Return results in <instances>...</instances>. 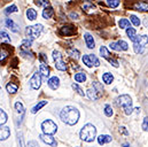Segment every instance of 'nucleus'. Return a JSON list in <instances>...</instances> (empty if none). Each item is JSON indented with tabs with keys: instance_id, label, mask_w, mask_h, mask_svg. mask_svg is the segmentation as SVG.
<instances>
[{
	"instance_id": "nucleus-48",
	"label": "nucleus",
	"mask_w": 148,
	"mask_h": 147,
	"mask_svg": "<svg viewBox=\"0 0 148 147\" xmlns=\"http://www.w3.org/2000/svg\"><path fill=\"white\" fill-rule=\"evenodd\" d=\"M0 92H1V87H0Z\"/></svg>"
},
{
	"instance_id": "nucleus-15",
	"label": "nucleus",
	"mask_w": 148,
	"mask_h": 147,
	"mask_svg": "<svg viewBox=\"0 0 148 147\" xmlns=\"http://www.w3.org/2000/svg\"><path fill=\"white\" fill-rule=\"evenodd\" d=\"M10 136V130L8 126L0 125V140H6Z\"/></svg>"
},
{
	"instance_id": "nucleus-30",
	"label": "nucleus",
	"mask_w": 148,
	"mask_h": 147,
	"mask_svg": "<svg viewBox=\"0 0 148 147\" xmlns=\"http://www.w3.org/2000/svg\"><path fill=\"white\" fill-rule=\"evenodd\" d=\"M73 89H74L75 91H76V92H77L79 95H82V97H84V95H85V92L83 91V89H82V87H80L78 84L74 83V84H73Z\"/></svg>"
},
{
	"instance_id": "nucleus-11",
	"label": "nucleus",
	"mask_w": 148,
	"mask_h": 147,
	"mask_svg": "<svg viewBox=\"0 0 148 147\" xmlns=\"http://www.w3.org/2000/svg\"><path fill=\"white\" fill-rule=\"evenodd\" d=\"M40 139H41L44 143H46L47 145H51V146H53V147L58 146V143H56L55 138H54L52 135H46V133H42V135H40Z\"/></svg>"
},
{
	"instance_id": "nucleus-5",
	"label": "nucleus",
	"mask_w": 148,
	"mask_h": 147,
	"mask_svg": "<svg viewBox=\"0 0 148 147\" xmlns=\"http://www.w3.org/2000/svg\"><path fill=\"white\" fill-rule=\"evenodd\" d=\"M42 32V25L41 24H36L32 27H28L27 28V36L29 39L34 40L40 36V34Z\"/></svg>"
},
{
	"instance_id": "nucleus-26",
	"label": "nucleus",
	"mask_w": 148,
	"mask_h": 147,
	"mask_svg": "<svg viewBox=\"0 0 148 147\" xmlns=\"http://www.w3.org/2000/svg\"><path fill=\"white\" fill-rule=\"evenodd\" d=\"M75 80L78 82V83H83L86 80V75L85 73H78L75 75Z\"/></svg>"
},
{
	"instance_id": "nucleus-6",
	"label": "nucleus",
	"mask_w": 148,
	"mask_h": 147,
	"mask_svg": "<svg viewBox=\"0 0 148 147\" xmlns=\"http://www.w3.org/2000/svg\"><path fill=\"white\" fill-rule=\"evenodd\" d=\"M41 129H42L44 133H46V135H54V133L56 132V130H58V125H56L53 121L46 120V121L42 122Z\"/></svg>"
},
{
	"instance_id": "nucleus-4",
	"label": "nucleus",
	"mask_w": 148,
	"mask_h": 147,
	"mask_svg": "<svg viewBox=\"0 0 148 147\" xmlns=\"http://www.w3.org/2000/svg\"><path fill=\"white\" fill-rule=\"evenodd\" d=\"M102 93H103V86L98 82H93L92 86L87 90V94H88L90 99H92V100L99 99L102 95Z\"/></svg>"
},
{
	"instance_id": "nucleus-36",
	"label": "nucleus",
	"mask_w": 148,
	"mask_h": 147,
	"mask_svg": "<svg viewBox=\"0 0 148 147\" xmlns=\"http://www.w3.org/2000/svg\"><path fill=\"white\" fill-rule=\"evenodd\" d=\"M15 12H17V7L15 5H12V6H9L5 9V14H12V13H15Z\"/></svg>"
},
{
	"instance_id": "nucleus-7",
	"label": "nucleus",
	"mask_w": 148,
	"mask_h": 147,
	"mask_svg": "<svg viewBox=\"0 0 148 147\" xmlns=\"http://www.w3.org/2000/svg\"><path fill=\"white\" fill-rule=\"evenodd\" d=\"M53 59H54L56 69L62 70V71H64V70L67 69V65H66V62L63 61L62 55H61V53H60L59 51H53Z\"/></svg>"
},
{
	"instance_id": "nucleus-8",
	"label": "nucleus",
	"mask_w": 148,
	"mask_h": 147,
	"mask_svg": "<svg viewBox=\"0 0 148 147\" xmlns=\"http://www.w3.org/2000/svg\"><path fill=\"white\" fill-rule=\"evenodd\" d=\"M82 60H83V63L86 65L87 67H93V66L98 67V66H100V61H99V59H98L95 55H93V54L84 55Z\"/></svg>"
},
{
	"instance_id": "nucleus-3",
	"label": "nucleus",
	"mask_w": 148,
	"mask_h": 147,
	"mask_svg": "<svg viewBox=\"0 0 148 147\" xmlns=\"http://www.w3.org/2000/svg\"><path fill=\"white\" fill-rule=\"evenodd\" d=\"M95 135H97V129L93 124H86L80 130V139L86 143L93 142L95 139Z\"/></svg>"
},
{
	"instance_id": "nucleus-35",
	"label": "nucleus",
	"mask_w": 148,
	"mask_h": 147,
	"mask_svg": "<svg viewBox=\"0 0 148 147\" xmlns=\"http://www.w3.org/2000/svg\"><path fill=\"white\" fill-rule=\"evenodd\" d=\"M31 44H32V40L29 39V38H27V39H24L23 43H22V48H23V49H24V48L29 49V47L31 46ZM23 49H22V51H23Z\"/></svg>"
},
{
	"instance_id": "nucleus-29",
	"label": "nucleus",
	"mask_w": 148,
	"mask_h": 147,
	"mask_svg": "<svg viewBox=\"0 0 148 147\" xmlns=\"http://www.w3.org/2000/svg\"><path fill=\"white\" fill-rule=\"evenodd\" d=\"M46 104H47V101H40L39 104H37V105H36V106H35V107L32 108V110H31V111H32L34 114H36L38 110L41 109V108H42V107H44V106H45Z\"/></svg>"
},
{
	"instance_id": "nucleus-24",
	"label": "nucleus",
	"mask_w": 148,
	"mask_h": 147,
	"mask_svg": "<svg viewBox=\"0 0 148 147\" xmlns=\"http://www.w3.org/2000/svg\"><path fill=\"white\" fill-rule=\"evenodd\" d=\"M0 41L1 43H6V44H9L10 43V38H9L7 32L0 31Z\"/></svg>"
},
{
	"instance_id": "nucleus-18",
	"label": "nucleus",
	"mask_w": 148,
	"mask_h": 147,
	"mask_svg": "<svg viewBox=\"0 0 148 147\" xmlns=\"http://www.w3.org/2000/svg\"><path fill=\"white\" fill-rule=\"evenodd\" d=\"M39 74L42 77H45V78H47L49 76V68H48V66L46 63H42V62L40 63V66H39Z\"/></svg>"
},
{
	"instance_id": "nucleus-33",
	"label": "nucleus",
	"mask_w": 148,
	"mask_h": 147,
	"mask_svg": "<svg viewBox=\"0 0 148 147\" xmlns=\"http://www.w3.org/2000/svg\"><path fill=\"white\" fill-rule=\"evenodd\" d=\"M15 109H16V111H17L18 114H23V113H24L23 104H22V102H20V101H17V102L15 104Z\"/></svg>"
},
{
	"instance_id": "nucleus-12",
	"label": "nucleus",
	"mask_w": 148,
	"mask_h": 147,
	"mask_svg": "<svg viewBox=\"0 0 148 147\" xmlns=\"http://www.w3.org/2000/svg\"><path fill=\"white\" fill-rule=\"evenodd\" d=\"M75 34H76V29L73 25H64L60 29V35L61 36H74Z\"/></svg>"
},
{
	"instance_id": "nucleus-23",
	"label": "nucleus",
	"mask_w": 148,
	"mask_h": 147,
	"mask_svg": "<svg viewBox=\"0 0 148 147\" xmlns=\"http://www.w3.org/2000/svg\"><path fill=\"white\" fill-rule=\"evenodd\" d=\"M102 80L105 84H111V82L114 80V76L110 73H106L102 75Z\"/></svg>"
},
{
	"instance_id": "nucleus-16",
	"label": "nucleus",
	"mask_w": 148,
	"mask_h": 147,
	"mask_svg": "<svg viewBox=\"0 0 148 147\" xmlns=\"http://www.w3.org/2000/svg\"><path fill=\"white\" fill-rule=\"evenodd\" d=\"M84 39H85L86 46H87L88 48H94L95 43H94V39H93V37H92V35H91V34H88V32L84 34Z\"/></svg>"
},
{
	"instance_id": "nucleus-20",
	"label": "nucleus",
	"mask_w": 148,
	"mask_h": 147,
	"mask_svg": "<svg viewBox=\"0 0 148 147\" xmlns=\"http://www.w3.org/2000/svg\"><path fill=\"white\" fill-rule=\"evenodd\" d=\"M53 15H54V9H53L52 7H45V9H44V12H42L44 19L48 20V19H51Z\"/></svg>"
},
{
	"instance_id": "nucleus-45",
	"label": "nucleus",
	"mask_w": 148,
	"mask_h": 147,
	"mask_svg": "<svg viewBox=\"0 0 148 147\" xmlns=\"http://www.w3.org/2000/svg\"><path fill=\"white\" fill-rule=\"evenodd\" d=\"M119 132H122V133H124V135H129V132L126 131V129H125L124 126H121V128H119Z\"/></svg>"
},
{
	"instance_id": "nucleus-21",
	"label": "nucleus",
	"mask_w": 148,
	"mask_h": 147,
	"mask_svg": "<svg viewBox=\"0 0 148 147\" xmlns=\"http://www.w3.org/2000/svg\"><path fill=\"white\" fill-rule=\"evenodd\" d=\"M110 142H111V137L108 136V135H101V136H99V138H98V143H99L100 145H105V144H108V143H110Z\"/></svg>"
},
{
	"instance_id": "nucleus-25",
	"label": "nucleus",
	"mask_w": 148,
	"mask_h": 147,
	"mask_svg": "<svg viewBox=\"0 0 148 147\" xmlns=\"http://www.w3.org/2000/svg\"><path fill=\"white\" fill-rule=\"evenodd\" d=\"M118 25L121 29H127L130 27V21L126 20V19H121L119 22H118Z\"/></svg>"
},
{
	"instance_id": "nucleus-28",
	"label": "nucleus",
	"mask_w": 148,
	"mask_h": 147,
	"mask_svg": "<svg viewBox=\"0 0 148 147\" xmlns=\"http://www.w3.org/2000/svg\"><path fill=\"white\" fill-rule=\"evenodd\" d=\"M126 35H127L129 38L132 40L134 37L137 36V31H136V29H133V28H127V29H126Z\"/></svg>"
},
{
	"instance_id": "nucleus-41",
	"label": "nucleus",
	"mask_w": 148,
	"mask_h": 147,
	"mask_svg": "<svg viewBox=\"0 0 148 147\" xmlns=\"http://www.w3.org/2000/svg\"><path fill=\"white\" fill-rule=\"evenodd\" d=\"M7 55H8V53H7L6 51L1 49V52H0V61H3V60L7 58Z\"/></svg>"
},
{
	"instance_id": "nucleus-34",
	"label": "nucleus",
	"mask_w": 148,
	"mask_h": 147,
	"mask_svg": "<svg viewBox=\"0 0 148 147\" xmlns=\"http://www.w3.org/2000/svg\"><path fill=\"white\" fill-rule=\"evenodd\" d=\"M130 21H131L136 27H139V25H140V20H139V17L136 16V15H130Z\"/></svg>"
},
{
	"instance_id": "nucleus-22",
	"label": "nucleus",
	"mask_w": 148,
	"mask_h": 147,
	"mask_svg": "<svg viewBox=\"0 0 148 147\" xmlns=\"http://www.w3.org/2000/svg\"><path fill=\"white\" fill-rule=\"evenodd\" d=\"M27 17H28L30 21L36 20V17H37V12H36L35 9H32V8L27 9Z\"/></svg>"
},
{
	"instance_id": "nucleus-19",
	"label": "nucleus",
	"mask_w": 148,
	"mask_h": 147,
	"mask_svg": "<svg viewBox=\"0 0 148 147\" xmlns=\"http://www.w3.org/2000/svg\"><path fill=\"white\" fill-rule=\"evenodd\" d=\"M133 7H134L137 10H140V12H147L148 10V3L143 2V1H139V2L134 3Z\"/></svg>"
},
{
	"instance_id": "nucleus-31",
	"label": "nucleus",
	"mask_w": 148,
	"mask_h": 147,
	"mask_svg": "<svg viewBox=\"0 0 148 147\" xmlns=\"http://www.w3.org/2000/svg\"><path fill=\"white\" fill-rule=\"evenodd\" d=\"M7 122V114L2 109H0V125H3Z\"/></svg>"
},
{
	"instance_id": "nucleus-37",
	"label": "nucleus",
	"mask_w": 148,
	"mask_h": 147,
	"mask_svg": "<svg viewBox=\"0 0 148 147\" xmlns=\"http://www.w3.org/2000/svg\"><path fill=\"white\" fill-rule=\"evenodd\" d=\"M107 5L110 8H116L119 5V0H107Z\"/></svg>"
},
{
	"instance_id": "nucleus-46",
	"label": "nucleus",
	"mask_w": 148,
	"mask_h": 147,
	"mask_svg": "<svg viewBox=\"0 0 148 147\" xmlns=\"http://www.w3.org/2000/svg\"><path fill=\"white\" fill-rule=\"evenodd\" d=\"M70 17H71V19H74V20H76V19L78 17V15H77L76 13H71V14H70Z\"/></svg>"
},
{
	"instance_id": "nucleus-17",
	"label": "nucleus",
	"mask_w": 148,
	"mask_h": 147,
	"mask_svg": "<svg viewBox=\"0 0 148 147\" xmlns=\"http://www.w3.org/2000/svg\"><path fill=\"white\" fill-rule=\"evenodd\" d=\"M48 86H49L52 90H56V89L60 86V79H59L56 76L49 78V79H48Z\"/></svg>"
},
{
	"instance_id": "nucleus-39",
	"label": "nucleus",
	"mask_w": 148,
	"mask_h": 147,
	"mask_svg": "<svg viewBox=\"0 0 148 147\" xmlns=\"http://www.w3.org/2000/svg\"><path fill=\"white\" fill-rule=\"evenodd\" d=\"M112 108H111V106H109V105H106L105 106V114L107 115V116H111L112 115Z\"/></svg>"
},
{
	"instance_id": "nucleus-14",
	"label": "nucleus",
	"mask_w": 148,
	"mask_h": 147,
	"mask_svg": "<svg viewBox=\"0 0 148 147\" xmlns=\"http://www.w3.org/2000/svg\"><path fill=\"white\" fill-rule=\"evenodd\" d=\"M5 23H6V27H7V28H9V29H10L13 32L17 34V32L20 31V28H18V25H17V24H16V23H15V22L12 20V19H7Z\"/></svg>"
},
{
	"instance_id": "nucleus-47",
	"label": "nucleus",
	"mask_w": 148,
	"mask_h": 147,
	"mask_svg": "<svg viewBox=\"0 0 148 147\" xmlns=\"http://www.w3.org/2000/svg\"><path fill=\"white\" fill-rule=\"evenodd\" d=\"M123 147H130V145H129V144H124V145H123Z\"/></svg>"
},
{
	"instance_id": "nucleus-9",
	"label": "nucleus",
	"mask_w": 148,
	"mask_h": 147,
	"mask_svg": "<svg viewBox=\"0 0 148 147\" xmlns=\"http://www.w3.org/2000/svg\"><path fill=\"white\" fill-rule=\"evenodd\" d=\"M100 54H101L102 58L107 59V60L109 61V63H111L114 67H118V61L111 58L110 54H109V52H108V49H107L105 46H101V47H100Z\"/></svg>"
},
{
	"instance_id": "nucleus-38",
	"label": "nucleus",
	"mask_w": 148,
	"mask_h": 147,
	"mask_svg": "<svg viewBox=\"0 0 148 147\" xmlns=\"http://www.w3.org/2000/svg\"><path fill=\"white\" fill-rule=\"evenodd\" d=\"M117 43H118V45L121 46V49H122V51H127L129 45H127L126 41H124V40H118Z\"/></svg>"
},
{
	"instance_id": "nucleus-42",
	"label": "nucleus",
	"mask_w": 148,
	"mask_h": 147,
	"mask_svg": "<svg viewBox=\"0 0 148 147\" xmlns=\"http://www.w3.org/2000/svg\"><path fill=\"white\" fill-rule=\"evenodd\" d=\"M143 129H144L145 131H147V130H148V117H145V120H144V123H143Z\"/></svg>"
},
{
	"instance_id": "nucleus-27",
	"label": "nucleus",
	"mask_w": 148,
	"mask_h": 147,
	"mask_svg": "<svg viewBox=\"0 0 148 147\" xmlns=\"http://www.w3.org/2000/svg\"><path fill=\"white\" fill-rule=\"evenodd\" d=\"M6 89H7V91H8L9 93H15V92L17 91V85H15V84H13V83H8L7 86H6Z\"/></svg>"
},
{
	"instance_id": "nucleus-2",
	"label": "nucleus",
	"mask_w": 148,
	"mask_h": 147,
	"mask_svg": "<svg viewBox=\"0 0 148 147\" xmlns=\"http://www.w3.org/2000/svg\"><path fill=\"white\" fill-rule=\"evenodd\" d=\"M116 104L124 110L126 115H131L133 111V106H132V99L127 94H122L116 99Z\"/></svg>"
},
{
	"instance_id": "nucleus-44",
	"label": "nucleus",
	"mask_w": 148,
	"mask_h": 147,
	"mask_svg": "<svg viewBox=\"0 0 148 147\" xmlns=\"http://www.w3.org/2000/svg\"><path fill=\"white\" fill-rule=\"evenodd\" d=\"M17 138H18V144L21 147H24L23 145V138H22V135L21 133H17Z\"/></svg>"
},
{
	"instance_id": "nucleus-13",
	"label": "nucleus",
	"mask_w": 148,
	"mask_h": 147,
	"mask_svg": "<svg viewBox=\"0 0 148 147\" xmlns=\"http://www.w3.org/2000/svg\"><path fill=\"white\" fill-rule=\"evenodd\" d=\"M132 41H133V44H138L139 46H141V47H144L145 48V46L148 44V36L146 35H144V36H136L133 39H132Z\"/></svg>"
},
{
	"instance_id": "nucleus-43",
	"label": "nucleus",
	"mask_w": 148,
	"mask_h": 147,
	"mask_svg": "<svg viewBox=\"0 0 148 147\" xmlns=\"http://www.w3.org/2000/svg\"><path fill=\"white\" fill-rule=\"evenodd\" d=\"M28 147H39L37 142H35V140H31V142H29L28 143Z\"/></svg>"
},
{
	"instance_id": "nucleus-1",
	"label": "nucleus",
	"mask_w": 148,
	"mask_h": 147,
	"mask_svg": "<svg viewBox=\"0 0 148 147\" xmlns=\"http://www.w3.org/2000/svg\"><path fill=\"white\" fill-rule=\"evenodd\" d=\"M60 117H61L62 122H64L69 125H74L79 120V111L73 106H67L61 110Z\"/></svg>"
},
{
	"instance_id": "nucleus-10",
	"label": "nucleus",
	"mask_w": 148,
	"mask_h": 147,
	"mask_svg": "<svg viewBox=\"0 0 148 147\" xmlns=\"http://www.w3.org/2000/svg\"><path fill=\"white\" fill-rule=\"evenodd\" d=\"M41 85V76L39 73L34 74V76L31 77L30 79V86L34 89V90H38Z\"/></svg>"
},
{
	"instance_id": "nucleus-40",
	"label": "nucleus",
	"mask_w": 148,
	"mask_h": 147,
	"mask_svg": "<svg viewBox=\"0 0 148 147\" xmlns=\"http://www.w3.org/2000/svg\"><path fill=\"white\" fill-rule=\"evenodd\" d=\"M110 48L114 49V51H122V49H121V46L118 45V43H111Z\"/></svg>"
},
{
	"instance_id": "nucleus-32",
	"label": "nucleus",
	"mask_w": 148,
	"mask_h": 147,
	"mask_svg": "<svg viewBox=\"0 0 148 147\" xmlns=\"http://www.w3.org/2000/svg\"><path fill=\"white\" fill-rule=\"evenodd\" d=\"M67 53H68L69 55H71L73 58H75V59H78V58H79V52H78L77 49H75V48H69V49L67 51Z\"/></svg>"
}]
</instances>
